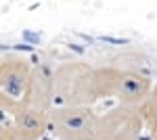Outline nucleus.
<instances>
[{"instance_id":"1","label":"nucleus","mask_w":157,"mask_h":140,"mask_svg":"<svg viewBox=\"0 0 157 140\" xmlns=\"http://www.w3.org/2000/svg\"><path fill=\"white\" fill-rule=\"evenodd\" d=\"M52 107L92 105L98 100L97 69L86 63H65L50 71Z\"/></svg>"},{"instance_id":"2","label":"nucleus","mask_w":157,"mask_h":140,"mask_svg":"<svg viewBox=\"0 0 157 140\" xmlns=\"http://www.w3.org/2000/svg\"><path fill=\"white\" fill-rule=\"evenodd\" d=\"M98 98H117L121 105L138 107L151 90V80L145 73L117 67H101L97 69Z\"/></svg>"},{"instance_id":"3","label":"nucleus","mask_w":157,"mask_h":140,"mask_svg":"<svg viewBox=\"0 0 157 140\" xmlns=\"http://www.w3.org/2000/svg\"><path fill=\"white\" fill-rule=\"evenodd\" d=\"M97 113L90 105H63L50 109L48 130L59 140H92Z\"/></svg>"},{"instance_id":"4","label":"nucleus","mask_w":157,"mask_h":140,"mask_svg":"<svg viewBox=\"0 0 157 140\" xmlns=\"http://www.w3.org/2000/svg\"><path fill=\"white\" fill-rule=\"evenodd\" d=\"M32 69V63L19 55H6L0 59V113H11L21 103Z\"/></svg>"},{"instance_id":"5","label":"nucleus","mask_w":157,"mask_h":140,"mask_svg":"<svg viewBox=\"0 0 157 140\" xmlns=\"http://www.w3.org/2000/svg\"><path fill=\"white\" fill-rule=\"evenodd\" d=\"M143 134V117L138 107L120 105L97 115L92 140H138Z\"/></svg>"},{"instance_id":"6","label":"nucleus","mask_w":157,"mask_h":140,"mask_svg":"<svg viewBox=\"0 0 157 140\" xmlns=\"http://www.w3.org/2000/svg\"><path fill=\"white\" fill-rule=\"evenodd\" d=\"M140 117H143V130L149 132L151 140H157V84L151 86L145 100L138 105Z\"/></svg>"},{"instance_id":"7","label":"nucleus","mask_w":157,"mask_h":140,"mask_svg":"<svg viewBox=\"0 0 157 140\" xmlns=\"http://www.w3.org/2000/svg\"><path fill=\"white\" fill-rule=\"evenodd\" d=\"M0 140H17L13 128L9 123H4V121H0Z\"/></svg>"}]
</instances>
